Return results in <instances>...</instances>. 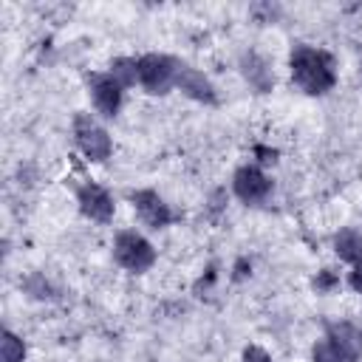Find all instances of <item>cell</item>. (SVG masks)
Segmentation results:
<instances>
[{"mask_svg": "<svg viewBox=\"0 0 362 362\" xmlns=\"http://www.w3.org/2000/svg\"><path fill=\"white\" fill-rule=\"evenodd\" d=\"M325 339L354 359L362 356V328L354 322H331L325 328Z\"/></svg>", "mask_w": 362, "mask_h": 362, "instance_id": "obj_10", "label": "cell"}, {"mask_svg": "<svg viewBox=\"0 0 362 362\" xmlns=\"http://www.w3.org/2000/svg\"><path fill=\"white\" fill-rule=\"evenodd\" d=\"M240 71H243L246 82H249V85H252L257 93H266V90H272V85H274V74H272L269 62H266L260 54H255V51H246V54L240 57Z\"/></svg>", "mask_w": 362, "mask_h": 362, "instance_id": "obj_11", "label": "cell"}, {"mask_svg": "<svg viewBox=\"0 0 362 362\" xmlns=\"http://www.w3.org/2000/svg\"><path fill=\"white\" fill-rule=\"evenodd\" d=\"M175 88H178L187 99H192V102H198V105H218V90H215L212 79H209L201 68H195V65L181 62L178 76H175Z\"/></svg>", "mask_w": 362, "mask_h": 362, "instance_id": "obj_9", "label": "cell"}, {"mask_svg": "<svg viewBox=\"0 0 362 362\" xmlns=\"http://www.w3.org/2000/svg\"><path fill=\"white\" fill-rule=\"evenodd\" d=\"M0 362H25V342L11 328L0 331Z\"/></svg>", "mask_w": 362, "mask_h": 362, "instance_id": "obj_14", "label": "cell"}, {"mask_svg": "<svg viewBox=\"0 0 362 362\" xmlns=\"http://www.w3.org/2000/svg\"><path fill=\"white\" fill-rule=\"evenodd\" d=\"M181 62L161 51H147L139 57V88L150 96H164L175 88Z\"/></svg>", "mask_w": 362, "mask_h": 362, "instance_id": "obj_2", "label": "cell"}, {"mask_svg": "<svg viewBox=\"0 0 362 362\" xmlns=\"http://www.w3.org/2000/svg\"><path fill=\"white\" fill-rule=\"evenodd\" d=\"M354 362H359V359H354Z\"/></svg>", "mask_w": 362, "mask_h": 362, "instance_id": "obj_19", "label": "cell"}, {"mask_svg": "<svg viewBox=\"0 0 362 362\" xmlns=\"http://www.w3.org/2000/svg\"><path fill=\"white\" fill-rule=\"evenodd\" d=\"M288 76L305 96H325L337 85V62L325 48L300 42L288 54Z\"/></svg>", "mask_w": 362, "mask_h": 362, "instance_id": "obj_1", "label": "cell"}, {"mask_svg": "<svg viewBox=\"0 0 362 362\" xmlns=\"http://www.w3.org/2000/svg\"><path fill=\"white\" fill-rule=\"evenodd\" d=\"M240 362H274L269 351H263L260 345H246L240 354Z\"/></svg>", "mask_w": 362, "mask_h": 362, "instance_id": "obj_16", "label": "cell"}, {"mask_svg": "<svg viewBox=\"0 0 362 362\" xmlns=\"http://www.w3.org/2000/svg\"><path fill=\"white\" fill-rule=\"evenodd\" d=\"M113 257L130 274H144L156 263V246L136 229H122L113 238Z\"/></svg>", "mask_w": 362, "mask_h": 362, "instance_id": "obj_3", "label": "cell"}, {"mask_svg": "<svg viewBox=\"0 0 362 362\" xmlns=\"http://www.w3.org/2000/svg\"><path fill=\"white\" fill-rule=\"evenodd\" d=\"M76 206H79V212L88 221H96V223H110L113 215H116L113 195L102 184H96V181L79 184V189H76Z\"/></svg>", "mask_w": 362, "mask_h": 362, "instance_id": "obj_8", "label": "cell"}, {"mask_svg": "<svg viewBox=\"0 0 362 362\" xmlns=\"http://www.w3.org/2000/svg\"><path fill=\"white\" fill-rule=\"evenodd\" d=\"M130 204H133L136 218L150 229H164V226H170L175 221L173 206L156 189H147V187L144 189H133L130 192Z\"/></svg>", "mask_w": 362, "mask_h": 362, "instance_id": "obj_7", "label": "cell"}, {"mask_svg": "<svg viewBox=\"0 0 362 362\" xmlns=\"http://www.w3.org/2000/svg\"><path fill=\"white\" fill-rule=\"evenodd\" d=\"M85 85H88V96H90V105L99 116L105 119H113L119 110H122V102H124V88L116 82V76L110 71H90L85 76Z\"/></svg>", "mask_w": 362, "mask_h": 362, "instance_id": "obj_5", "label": "cell"}, {"mask_svg": "<svg viewBox=\"0 0 362 362\" xmlns=\"http://www.w3.org/2000/svg\"><path fill=\"white\" fill-rule=\"evenodd\" d=\"M348 286H351L356 294H362V263H359V266H351V274H348Z\"/></svg>", "mask_w": 362, "mask_h": 362, "instance_id": "obj_18", "label": "cell"}, {"mask_svg": "<svg viewBox=\"0 0 362 362\" xmlns=\"http://www.w3.org/2000/svg\"><path fill=\"white\" fill-rule=\"evenodd\" d=\"M314 286H317V291H331V288L337 286V277H334L328 269H322V272H320V277L314 280Z\"/></svg>", "mask_w": 362, "mask_h": 362, "instance_id": "obj_17", "label": "cell"}, {"mask_svg": "<svg viewBox=\"0 0 362 362\" xmlns=\"http://www.w3.org/2000/svg\"><path fill=\"white\" fill-rule=\"evenodd\" d=\"M74 141H76V150H79L88 161H96V164L107 161L110 153H113V139H110V133L96 122L93 113H85V110H79V113L74 116Z\"/></svg>", "mask_w": 362, "mask_h": 362, "instance_id": "obj_4", "label": "cell"}, {"mask_svg": "<svg viewBox=\"0 0 362 362\" xmlns=\"http://www.w3.org/2000/svg\"><path fill=\"white\" fill-rule=\"evenodd\" d=\"M272 189H274V184L260 164H240L232 173V192L238 201H243L249 206H260L272 195Z\"/></svg>", "mask_w": 362, "mask_h": 362, "instance_id": "obj_6", "label": "cell"}, {"mask_svg": "<svg viewBox=\"0 0 362 362\" xmlns=\"http://www.w3.org/2000/svg\"><path fill=\"white\" fill-rule=\"evenodd\" d=\"M311 362H354V356L342 354L337 345H331V342L322 337V339L314 342V348H311Z\"/></svg>", "mask_w": 362, "mask_h": 362, "instance_id": "obj_15", "label": "cell"}, {"mask_svg": "<svg viewBox=\"0 0 362 362\" xmlns=\"http://www.w3.org/2000/svg\"><path fill=\"white\" fill-rule=\"evenodd\" d=\"M107 71L116 76V82L122 88L139 85V57H116V59H110Z\"/></svg>", "mask_w": 362, "mask_h": 362, "instance_id": "obj_13", "label": "cell"}, {"mask_svg": "<svg viewBox=\"0 0 362 362\" xmlns=\"http://www.w3.org/2000/svg\"><path fill=\"white\" fill-rule=\"evenodd\" d=\"M334 255L348 263V266H359L362 263V232L354 226H342L339 232H334Z\"/></svg>", "mask_w": 362, "mask_h": 362, "instance_id": "obj_12", "label": "cell"}]
</instances>
